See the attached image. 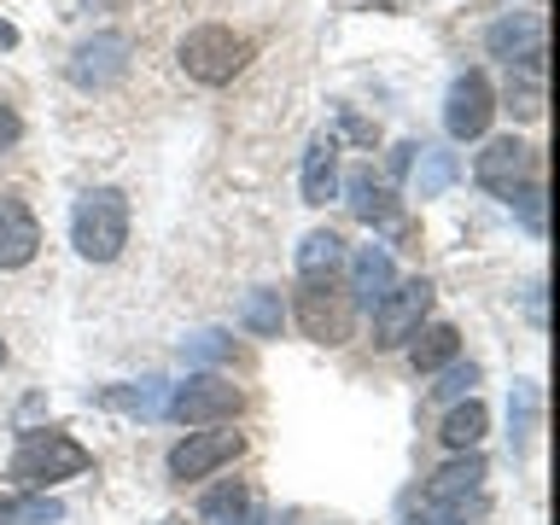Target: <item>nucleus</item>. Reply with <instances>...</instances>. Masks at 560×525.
<instances>
[{"label":"nucleus","instance_id":"1","mask_svg":"<svg viewBox=\"0 0 560 525\" xmlns=\"http://www.w3.org/2000/svg\"><path fill=\"white\" fill-rule=\"evenodd\" d=\"M94 467V455H88L70 432H24L18 438V450H12V485L18 490H47V485H59V479H77V472Z\"/></svg>","mask_w":560,"mask_h":525},{"label":"nucleus","instance_id":"2","mask_svg":"<svg viewBox=\"0 0 560 525\" xmlns=\"http://www.w3.org/2000/svg\"><path fill=\"white\" fill-rule=\"evenodd\" d=\"M70 240H77V252L88 262H112L129 245V199L117 187L82 192L77 210H70Z\"/></svg>","mask_w":560,"mask_h":525},{"label":"nucleus","instance_id":"3","mask_svg":"<svg viewBox=\"0 0 560 525\" xmlns=\"http://www.w3.org/2000/svg\"><path fill=\"white\" fill-rule=\"evenodd\" d=\"M245 59H252V42L234 30H222V24H205V30H192L187 42H182V70L192 82H205V88H222V82H234Z\"/></svg>","mask_w":560,"mask_h":525},{"label":"nucleus","instance_id":"4","mask_svg":"<svg viewBox=\"0 0 560 525\" xmlns=\"http://www.w3.org/2000/svg\"><path fill=\"white\" fill-rule=\"evenodd\" d=\"M164 415H175L182 427H222V420L240 415V385L222 374H192L164 397Z\"/></svg>","mask_w":560,"mask_h":525},{"label":"nucleus","instance_id":"5","mask_svg":"<svg viewBox=\"0 0 560 525\" xmlns=\"http://www.w3.org/2000/svg\"><path fill=\"white\" fill-rule=\"evenodd\" d=\"M129 65H135V42L122 30H100V35H88V42L70 52V82L77 88H112L117 77H129Z\"/></svg>","mask_w":560,"mask_h":525},{"label":"nucleus","instance_id":"6","mask_svg":"<svg viewBox=\"0 0 560 525\" xmlns=\"http://www.w3.org/2000/svg\"><path fill=\"white\" fill-rule=\"evenodd\" d=\"M427 310H432V287H427V280H402V287H392L374 304V345L380 350L409 345L415 327L427 322Z\"/></svg>","mask_w":560,"mask_h":525},{"label":"nucleus","instance_id":"7","mask_svg":"<svg viewBox=\"0 0 560 525\" xmlns=\"http://www.w3.org/2000/svg\"><path fill=\"white\" fill-rule=\"evenodd\" d=\"M245 450V438L240 432H222V427H199V432H187L182 444L170 450V479H205V472H217V467H228L234 455Z\"/></svg>","mask_w":560,"mask_h":525},{"label":"nucleus","instance_id":"8","mask_svg":"<svg viewBox=\"0 0 560 525\" xmlns=\"http://www.w3.org/2000/svg\"><path fill=\"white\" fill-rule=\"evenodd\" d=\"M497 117V94H490V77L485 70H462L450 82V100H444V129L455 140H479Z\"/></svg>","mask_w":560,"mask_h":525},{"label":"nucleus","instance_id":"9","mask_svg":"<svg viewBox=\"0 0 560 525\" xmlns=\"http://www.w3.org/2000/svg\"><path fill=\"white\" fill-rule=\"evenodd\" d=\"M298 327H304L315 345H345L350 327H357V304H350L345 292H332V280L327 287H304L298 292Z\"/></svg>","mask_w":560,"mask_h":525},{"label":"nucleus","instance_id":"10","mask_svg":"<svg viewBox=\"0 0 560 525\" xmlns=\"http://www.w3.org/2000/svg\"><path fill=\"white\" fill-rule=\"evenodd\" d=\"M472 182H479L485 192H520L525 182H532V147L514 135H502V140H490V147L472 158Z\"/></svg>","mask_w":560,"mask_h":525},{"label":"nucleus","instance_id":"11","mask_svg":"<svg viewBox=\"0 0 560 525\" xmlns=\"http://www.w3.org/2000/svg\"><path fill=\"white\" fill-rule=\"evenodd\" d=\"M42 252V222L30 217V205L0 199V269H24Z\"/></svg>","mask_w":560,"mask_h":525},{"label":"nucleus","instance_id":"12","mask_svg":"<svg viewBox=\"0 0 560 525\" xmlns=\"http://www.w3.org/2000/svg\"><path fill=\"white\" fill-rule=\"evenodd\" d=\"M479 485H485V462L467 450L462 462H450V467L432 472L427 502H432V508H467V502H479Z\"/></svg>","mask_w":560,"mask_h":525},{"label":"nucleus","instance_id":"13","mask_svg":"<svg viewBox=\"0 0 560 525\" xmlns=\"http://www.w3.org/2000/svg\"><path fill=\"white\" fill-rule=\"evenodd\" d=\"M339 269H345V240L332 234V228L304 234V245H298V280H304V287H327Z\"/></svg>","mask_w":560,"mask_h":525},{"label":"nucleus","instance_id":"14","mask_svg":"<svg viewBox=\"0 0 560 525\" xmlns=\"http://www.w3.org/2000/svg\"><path fill=\"white\" fill-rule=\"evenodd\" d=\"M257 514H262L257 485H217L199 502V520L205 525H257Z\"/></svg>","mask_w":560,"mask_h":525},{"label":"nucleus","instance_id":"15","mask_svg":"<svg viewBox=\"0 0 560 525\" xmlns=\"http://www.w3.org/2000/svg\"><path fill=\"white\" fill-rule=\"evenodd\" d=\"M327 199H339V140L332 135L310 140L304 152V205H327Z\"/></svg>","mask_w":560,"mask_h":525},{"label":"nucleus","instance_id":"16","mask_svg":"<svg viewBox=\"0 0 560 525\" xmlns=\"http://www.w3.org/2000/svg\"><path fill=\"white\" fill-rule=\"evenodd\" d=\"M490 52H497V59H508V65L537 59V52H542V18H537V12L502 18V24L490 30Z\"/></svg>","mask_w":560,"mask_h":525},{"label":"nucleus","instance_id":"17","mask_svg":"<svg viewBox=\"0 0 560 525\" xmlns=\"http://www.w3.org/2000/svg\"><path fill=\"white\" fill-rule=\"evenodd\" d=\"M392 280H397V269H392V252H385V245H362V252L350 257V292H357L368 310L392 292Z\"/></svg>","mask_w":560,"mask_h":525},{"label":"nucleus","instance_id":"18","mask_svg":"<svg viewBox=\"0 0 560 525\" xmlns=\"http://www.w3.org/2000/svg\"><path fill=\"white\" fill-rule=\"evenodd\" d=\"M455 350H462V339H455V327L432 322V327H415L409 362L420 368V374H438V368H450V362H455Z\"/></svg>","mask_w":560,"mask_h":525},{"label":"nucleus","instance_id":"19","mask_svg":"<svg viewBox=\"0 0 560 525\" xmlns=\"http://www.w3.org/2000/svg\"><path fill=\"white\" fill-rule=\"evenodd\" d=\"M350 210H357L362 222H392L397 217V205H392V192H385V182H374V170H350Z\"/></svg>","mask_w":560,"mask_h":525},{"label":"nucleus","instance_id":"20","mask_svg":"<svg viewBox=\"0 0 560 525\" xmlns=\"http://www.w3.org/2000/svg\"><path fill=\"white\" fill-rule=\"evenodd\" d=\"M485 427H490L485 402H479V397H467V402H455V409L444 415V432H438V438H444L450 450H462V455H467V450L485 438Z\"/></svg>","mask_w":560,"mask_h":525},{"label":"nucleus","instance_id":"21","mask_svg":"<svg viewBox=\"0 0 560 525\" xmlns=\"http://www.w3.org/2000/svg\"><path fill=\"white\" fill-rule=\"evenodd\" d=\"M65 520V508L52 497H0V525H52Z\"/></svg>","mask_w":560,"mask_h":525},{"label":"nucleus","instance_id":"22","mask_svg":"<svg viewBox=\"0 0 560 525\" xmlns=\"http://www.w3.org/2000/svg\"><path fill=\"white\" fill-rule=\"evenodd\" d=\"M240 322L257 332V339H280V322H287V310H280V292H252L240 304Z\"/></svg>","mask_w":560,"mask_h":525},{"label":"nucleus","instance_id":"23","mask_svg":"<svg viewBox=\"0 0 560 525\" xmlns=\"http://www.w3.org/2000/svg\"><path fill=\"white\" fill-rule=\"evenodd\" d=\"M105 402H112V409H129V415H140V420H152V415H164V392H158V385H117V392H105Z\"/></svg>","mask_w":560,"mask_h":525},{"label":"nucleus","instance_id":"24","mask_svg":"<svg viewBox=\"0 0 560 525\" xmlns=\"http://www.w3.org/2000/svg\"><path fill=\"white\" fill-rule=\"evenodd\" d=\"M420 152H427V147H420ZM450 175H455V158L450 152H427V170L415 175V192H420V199H432V192L450 187Z\"/></svg>","mask_w":560,"mask_h":525},{"label":"nucleus","instance_id":"25","mask_svg":"<svg viewBox=\"0 0 560 525\" xmlns=\"http://www.w3.org/2000/svg\"><path fill=\"white\" fill-rule=\"evenodd\" d=\"M472 385H479V368H472V362L462 368V362H455V368H450V374H444V380H438V385H432V392H438V397H444V402H455V397H467V392H472Z\"/></svg>","mask_w":560,"mask_h":525},{"label":"nucleus","instance_id":"26","mask_svg":"<svg viewBox=\"0 0 560 525\" xmlns=\"http://www.w3.org/2000/svg\"><path fill=\"white\" fill-rule=\"evenodd\" d=\"M402 525H467V508H420V514H409Z\"/></svg>","mask_w":560,"mask_h":525},{"label":"nucleus","instance_id":"27","mask_svg":"<svg viewBox=\"0 0 560 525\" xmlns=\"http://www.w3.org/2000/svg\"><path fill=\"white\" fill-rule=\"evenodd\" d=\"M18 135H24V117H18V112H12V105H7V100H0V152H7V147H12V140H18Z\"/></svg>","mask_w":560,"mask_h":525},{"label":"nucleus","instance_id":"28","mask_svg":"<svg viewBox=\"0 0 560 525\" xmlns=\"http://www.w3.org/2000/svg\"><path fill=\"white\" fill-rule=\"evenodd\" d=\"M222 332H199V339H192V357H199V362H210V357H222Z\"/></svg>","mask_w":560,"mask_h":525},{"label":"nucleus","instance_id":"29","mask_svg":"<svg viewBox=\"0 0 560 525\" xmlns=\"http://www.w3.org/2000/svg\"><path fill=\"white\" fill-rule=\"evenodd\" d=\"M0 47H18V30L7 24V18H0Z\"/></svg>","mask_w":560,"mask_h":525},{"label":"nucleus","instance_id":"30","mask_svg":"<svg viewBox=\"0 0 560 525\" xmlns=\"http://www.w3.org/2000/svg\"><path fill=\"white\" fill-rule=\"evenodd\" d=\"M0 362H7V345H0Z\"/></svg>","mask_w":560,"mask_h":525}]
</instances>
